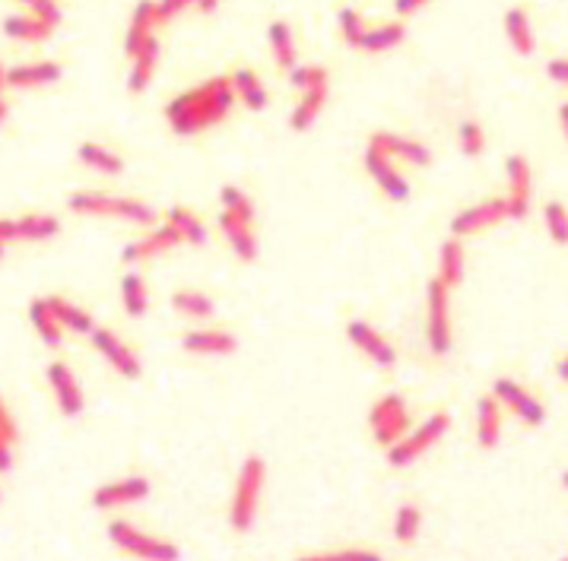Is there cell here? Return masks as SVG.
Returning <instances> with one entry per match:
<instances>
[{
    "instance_id": "1",
    "label": "cell",
    "mask_w": 568,
    "mask_h": 561,
    "mask_svg": "<svg viewBox=\"0 0 568 561\" xmlns=\"http://www.w3.org/2000/svg\"><path fill=\"white\" fill-rule=\"evenodd\" d=\"M235 102V89L229 77H213L166 105V121L178 137H194L200 130L219 124Z\"/></svg>"
},
{
    "instance_id": "2",
    "label": "cell",
    "mask_w": 568,
    "mask_h": 561,
    "mask_svg": "<svg viewBox=\"0 0 568 561\" xmlns=\"http://www.w3.org/2000/svg\"><path fill=\"white\" fill-rule=\"evenodd\" d=\"M67 207L77 216H108L121 222H134V226H156V210L150 203L134 197H112L99 191H77L67 197Z\"/></svg>"
},
{
    "instance_id": "3",
    "label": "cell",
    "mask_w": 568,
    "mask_h": 561,
    "mask_svg": "<svg viewBox=\"0 0 568 561\" xmlns=\"http://www.w3.org/2000/svg\"><path fill=\"white\" fill-rule=\"evenodd\" d=\"M264 482H267V463L261 457H248L242 463L235 479V492L229 504V527L238 533H248L254 527V517L261 508V495H264Z\"/></svg>"
},
{
    "instance_id": "4",
    "label": "cell",
    "mask_w": 568,
    "mask_h": 561,
    "mask_svg": "<svg viewBox=\"0 0 568 561\" xmlns=\"http://www.w3.org/2000/svg\"><path fill=\"white\" fill-rule=\"evenodd\" d=\"M108 539H112L121 552L134 555L140 561H181L178 546H172V542L159 539L153 533L137 530L134 523H127V520H112V523H108Z\"/></svg>"
},
{
    "instance_id": "5",
    "label": "cell",
    "mask_w": 568,
    "mask_h": 561,
    "mask_svg": "<svg viewBox=\"0 0 568 561\" xmlns=\"http://www.w3.org/2000/svg\"><path fill=\"white\" fill-rule=\"evenodd\" d=\"M448 428H451L448 413H432L426 422H419L416 428H410V432L403 435L394 447H388V463L397 466V470H400V466L416 463L419 457H423L426 451H432V447L448 435Z\"/></svg>"
},
{
    "instance_id": "6",
    "label": "cell",
    "mask_w": 568,
    "mask_h": 561,
    "mask_svg": "<svg viewBox=\"0 0 568 561\" xmlns=\"http://www.w3.org/2000/svg\"><path fill=\"white\" fill-rule=\"evenodd\" d=\"M426 343L435 355H448L454 346L451 333V289L442 279H429L426 286Z\"/></svg>"
},
{
    "instance_id": "7",
    "label": "cell",
    "mask_w": 568,
    "mask_h": 561,
    "mask_svg": "<svg viewBox=\"0 0 568 561\" xmlns=\"http://www.w3.org/2000/svg\"><path fill=\"white\" fill-rule=\"evenodd\" d=\"M369 425H372V435L381 447H394L403 435L410 432L407 400H403L400 394H384L381 400L372 403Z\"/></svg>"
},
{
    "instance_id": "8",
    "label": "cell",
    "mask_w": 568,
    "mask_h": 561,
    "mask_svg": "<svg viewBox=\"0 0 568 561\" xmlns=\"http://www.w3.org/2000/svg\"><path fill=\"white\" fill-rule=\"evenodd\" d=\"M505 181H508V219H524L534 203V168L524 156H508L505 162Z\"/></svg>"
},
{
    "instance_id": "9",
    "label": "cell",
    "mask_w": 568,
    "mask_h": 561,
    "mask_svg": "<svg viewBox=\"0 0 568 561\" xmlns=\"http://www.w3.org/2000/svg\"><path fill=\"white\" fill-rule=\"evenodd\" d=\"M505 219H508V200L505 197H486V200L473 203V207H467L464 213H457L451 219V235L467 238V235L499 226V222H505Z\"/></svg>"
},
{
    "instance_id": "10",
    "label": "cell",
    "mask_w": 568,
    "mask_h": 561,
    "mask_svg": "<svg viewBox=\"0 0 568 561\" xmlns=\"http://www.w3.org/2000/svg\"><path fill=\"white\" fill-rule=\"evenodd\" d=\"M365 172L372 175V181L381 187V194L388 200H394V203L410 200V181L397 172L394 159L384 153V149H378L375 143L365 146Z\"/></svg>"
},
{
    "instance_id": "11",
    "label": "cell",
    "mask_w": 568,
    "mask_h": 561,
    "mask_svg": "<svg viewBox=\"0 0 568 561\" xmlns=\"http://www.w3.org/2000/svg\"><path fill=\"white\" fill-rule=\"evenodd\" d=\"M492 397L499 400L502 409H508L511 416H518L524 425H543L546 422V409L543 403L530 394V390H524L518 381L511 378H499L496 384H492Z\"/></svg>"
},
{
    "instance_id": "12",
    "label": "cell",
    "mask_w": 568,
    "mask_h": 561,
    "mask_svg": "<svg viewBox=\"0 0 568 561\" xmlns=\"http://www.w3.org/2000/svg\"><path fill=\"white\" fill-rule=\"evenodd\" d=\"M89 340H93L96 352L102 355V359L112 365L118 374H124V378H140V359H137V352L127 346L118 333L112 330H102V327H93V333H89Z\"/></svg>"
},
{
    "instance_id": "13",
    "label": "cell",
    "mask_w": 568,
    "mask_h": 561,
    "mask_svg": "<svg viewBox=\"0 0 568 561\" xmlns=\"http://www.w3.org/2000/svg\"><path fill=\"white\" fill-rule=\"evenodd\" d=\"M150 492H153V485L146 476H124V479L99 485L93 492V504L102 511H115V508H127V504L143 501Z\"/></svg>"
},
{
    "instance_id": "14",
    "label": "cell",
    "mask_w": 568,
    "mask_h": 561,
    "mask_svg": "<svg viewBox=\"0 0 568 561\" xmlns=\"http://www.w3.org/2000/svg\"><path fill=\"white\" fill-rule=\"evenodd\" d=\"M346 336H350V343L365 355V359H372L375 365L391 368L397 362V349L391 346V340L378 327L365 324V321H350L346 324Z\"/></svg>"
},
{
    "instance_id": "15",
    "label": "cell",
    "mask_w": 568,
    "mask_h": 561,
    "mask_svg": "<svg viewBox=\"0 0 568 561\" xmlns=\"http://www.w3.org/2000/svg\"><path fill=\"white\" fill-rule=\"evenodd\" d=\"M48 384H51V394H54V400H58V409L64 416L73 419V416L83 413V406H86L83 387L77 381V374H73L64 362L48 365Z\"/></svg>"
},
{
    "instance_id": "16",
    "label": "cell",
    "mask_w": 568,
    "mask_h": 561,
    "mask_svg": "<svg viewBox=\"0 0 568 561\" xmlns=\"http://www.w3.org/2000/svg\"><path fill=\"white\" fill-rule=\"evenodd\" d=\"M178 245H181L178 232L166 222V226H156L153 232H146V235H140L137 241H131V245H124L121 260H124V264H140V260H150V257H159V254H169V251L178 248Z\"/></svg>"
},
{
    "instance_id": "17",
    "label": "cell",
    "mask_w": 568,
    "mask_h": 561,
    "mask_svg": "<svg viewBox=\"0 0 568 561\" xmlns=\"http://www.w3.org/2000/svg\"><path fill=\"white\" fill-rule=\"evenodd\" d=\"M378 149H384L391 159H403V162H410L416 168H426L432 162V149L426 143H419V140H410V137H397V134H388V130H378V134H372V140Z\"/></svg>"
},
{
    "instance_id": "18",
    "label": "cell",
    "mask_w": 568,
    "mask_h": 561,
    "mask_svg": "<svg viewBox=\"0 0 568 561\" xmlns=\"http://www.w3.org/2000/svg\"><path fill=\"white\" fill-rule=\"evenodd\" d=\"M219 232L226 235L229 248H232V254L238 260H245V264L258 260V235H254L251 222H242V219H235L229 213H219Z\"/></svg>"
},
{
    "instance_id": "19",
    "label": "cell",
    "mask_w": 568,
    "mask_h": 561,
    "mask_svg": "<svg viewBox=\"0 0 568 561\" xmlns=\"http://www.w3.org/2000/svg\"><path fill=\"white\" fill-rule=\"evenodd\" d=\"M159 26V16H156V0H140L134 7V16H131V26H127V35H124V51L134 54L153 39V29Z\"/></svg>"
},
{
    "instance_id": "20",
    "label": "cell",
    "mask_w": 568,
    "mask_h": 561,
    "mask_svg": "<svg viewBox=\"0 0 568 561\" xmlns=\"http://www.w3.org/2000/svg\"><path fill=\"white\" fill-rule=\"evenodd\" d=\"M505 39L515 48L521 58H530L537 51V35H534V20L524 7H511L505 13Z\"/></svg>"
},
{
    "instance_id": "21",
    "label": "cell",
    "mask_w": 568,
    "mask_h": 561,
    "mask_svg": "<svg viewBox=\"0 0 568 561\" xmlns=\"http://www.w3.org/2000/svg\"><path fill=\"white\" fill-rule=\"evenodd\" d=\"M61 80V64L54 61H35V64H20L7 70V86L13 89H42Z\"/></svg>"
},
{
    "instance_id": "22",
    "label": "cell",
    "mask_w": 568,
    "mask_h": 561,
    "mask_svg": "<svg viewBox=\"0 0 568 561\" xmlns=\"http://www.w3.org/2000/svg\"><path fill=\"white\" fill-rule=\"evenodd\" d=\"M476 441L486 451L499 447L502 441V406L496 397H480V403H476Z\"/></svg>"
},
{
    "instance_id": "23",
    "label": "cell",
    "mask_w": 568,
    "mask_h": 561,
    "mask_svg": "<svg viewBox=\"0 0 568 561\" xmlns=\"http://www.w3.org/2000/svg\"><path fill=\"white\" fill-rule=\"evenodd\" d=\"M181 346L194 355H229L238 349V340L226 330H188Z\"/></svg>"
},
{
    "instance_id": "24",
    "label": "cell",
    "mask_w": 568,
    "mask_h": 561,
    "mask_svg": "<svg viewBox=\"0 0 568 561\" xmlns=\"http://www.w3.org/2000/svg\"><path fill=\"white\" fill-rule=\"evenodd\" d=\"M464 245H461V238H445L442 241V248H438V279L454 289V286H461L464 283Z\"/></svg>"
},
{
    "instance_id": "25",
    "label": "cell",
    "mask_w": 568,
    "mask_h": 561,
    "mask_svg": "<svg viewBox=\"0 0 568 561\" xmlns=\"http://www.w3.org/2000/svg\"><path fill=\"white\" fill-rule=\"evenodd\" d=\"M29 324L32 330L39 333V340L51 349H58L64 343V327L58 324V317L51 314L48 302L45 298H35V302L29 305Z\"/></svg>"
},
{
    "instance_id": "26",
    "label": "cell",
    "mask_w": 568,
    "mask_h": 561,
    "mask_svg": "<svg viewBox=\"0 0 568 561\" xmlns=\"http://www.w3.org/2000/svg\"><path fill=\"white\" fill-rule=\"evenodd\" d=\"M131 61H134V64H131V77H127V89H131V92H143L146 86H150L153 73H156V67H159V42H156V35L134 54Z\"/></svg>"
},
{
    "instance_id": "27",
    "label": "cell",
    "mask_w": 568,
    "mask_h": 561,
    "mask_svg": "<svg viewBox=\"0 0 568 561\" xmlns=\"http://www.w3.org/2000/svg\"><path fill=\"white\" fill-rule=\"evenodd\" d=\"M48 302V308H51V314L58 317V324L64 327V330H70V333H83V336H89L93 333V317H89L83 308H77L73 302H67L64 295H48L45 298Z\"/></svg>"
},
{
    "instance_id": "28",
    "label": "cell",
    "mask_w": 568,
    "mask_h": 561,
    "mask_svg": "<svg viewBox=\"0 0 568 561\" xmlns=\"http://www.w3.org/2000/svg\"><path fill=\"white\" fill-rule=\"evenodd\" d=\"M166 222L178 232V238L185 241V245H207V229H204V222H200V216L188 207H169L166 213Z\"/></svg>"
},
{
    "instance_id": "29",
    "label": "cell",
    "mask_w": 568,
    "mask_h": 561,
    "mask_svg": "<svg viewBox=\"0 0 568 561\" xmlns=\"http://www.w3.org/2000/svg\"><path fill=\"white\" fill-rule=\"evenodd\" d=\"M4 32L16 42H45V39H51L54 26L39 20V16H32V13L29 16L16 13V16H7V20H4Z\"/></svg>"
},
{
    "instance_id": "30",
    "label": "cell",
    "mask_w": 568,
    "mask_h": 561,
    "mask_svg": "<svg viewBox=\"0 0 568 561\" xmlns=\"http://www.w3.org/2000/svg\"><path fill=\"white\" fill-rule=\"evenodd\" d=\"M232 89H235V99H242L251 111H264L267 108V89L261 83V77L254 70H235L232 73Z\"/></svg>"
},
{
    "instance_id": "31",
    "label": "cell",
    "mask_w": 568,
    "mask_h": 561,
    "mask_svg": "<svg viewBox=\"0 0 568 561\" xmlns=\"http://www.w3.org/2000/svg\"><path fill=\"white\" fill-rule=\"evenodd\" d=\"M77 159L86 168L99 172V175H121L124 172V159L118 153H112L108 146H102V143H83L77 149Z\"/></svg>"
},
{
    "instance_id": "32",
    "label": "cell",
    "mask_w": 568,
    "mask_h": 561,
    "mask_svg": "<svg viewBox=\"0 0 568 561\" xmlns=\"http://www.w3.org/2000/svg\"><path fill=\"white\" fill-rule=\"evenodd\" d=\"M403 39H407V26H403V23H384V26H375V29H365L362 39H359V48L369 51V54H381V51L397 48Z\"/></svg>"
},
{
    "instance_id": "33",
    "label": "cell",
    "mask_w": 568,
    "mask_h": 561,
    "mask_svg": "<svg viewBox=\"0 0 568 561\" xmlns=\"http://www.w3.org/2000/svg\"><path fill=\"white\" fill-rule=\"evenodd\" d=\"M324 102H327V86H318V89L302 92L299 105L292 108V115H289L292 130H308L311 124H315L318 115H321V108H324Z\"/></svg>"
},
{
    "instance_id": "34",
    "label": "cell",
    "mask_w": 568,
    "mask_h": 561,
    "mask_svg": "<svg viewBox=\"0 0 568 561\" xmlns=\"http://www.w3.org/2000/svg\"><path fill=\"white\" fill-rule=\"evenodd\" d=\"M58 232H61V222L51 213H29L23 219H16V235H20V241H48Z\"/></svg>"
},
{
    "instance_id": "35",
    "label": "cell",
    "mask_w": 568,
    "mask_h": 561,
    "mask_svg": "<svg viewBox=\"0 0 568 561\" xmlns=\"http://www.w3.org/2000/svg\"><path fill=\"white\" fill-rule=\"evenodd\" d=\"M172 308L178 314H185V317H194V321H207V317H213L216 305H213V298L204 295V292H197V289H181L172 295Z\"/></svg>"
},
{
    "instance_id": "36",
    "label": "cell",
    "mask_w": 568,
    "mask_h": 561,
    "mask_svg": "<svg viewBox=\"0 0 568 561\" xmlns=\"http://www.w3.org/2000/svg\"><path fill=\"white\" fill-rule=\"evenodd\" d=\"M270 51H273V61H277L283 70L296 67V39H292V29L286 23H270Z\"/></svg>"
},
{
    "instance_id": "37",
    "label": "cell",
    "mask_w": 568,
    "mask_h": 561,
    "mask_svg": "<svg viewBox=\"0 0 568 561\" xmlns=\"http://www.w3.org/2000/svg\"><path fill=\"white\" fill-rule=\"evenodd\" d=\"M121 302H124V311L131 317H143L146 314V305H150V292H146V283L140 273H124L121 279Z\"/></svg>"
},
{
    "instance_id": "38",
    "label": "cell",
    "mask_w": 568,
    "mask_h": 561,
    "mask_svg": "<svg viewBox=\"0 0 568 561\" xmlns=\"http://www.w3.org/2000/svg\"><path fill=\"white\" fill-rule=\"evenodd\" d=\"M219 203H223V213L242 219V222H251L254 226V200L242 191V187L226 184L223 191H219Z\"/></svg>"
},
{
    "instance_id": "39",
    "label": "cell",
    "mask_w": 568,
    "mask_h": 561,
    "mask_svg": "<svg viewBox=\"0 0 568 561\" xmlns=\"http://www.w3.org/2000/svg\"><path fill=\"white\" fill-rule=\"evenodd\" d=\"M423 530V511L416 508V504H403L394 517V539L397 542H413Z\"/></svg>"
},
{
    "instance_id": "40",
    "label": "cell",
    "mask_w": 568,
    "mask_h": 561,
    "mask_svg": "<svg viewBox=\"0 0 568 561\" xmlns=\"http://www.w3.org/2000/svg\"><path fill=\"white\" fill-rule=\"evenodd\" d=\"M543 226L549 232V238L556 241V245H568V210L562 203L549 200L543 207Z\"/></svg>"
},
{
    "instance_id": "41",
    "label": "cell",
    "mask_w": 568,
    "mask_h": 561,
    "mask_svg": "<svg viewBox=\"0 0 568 561\" xmlns=\"http://www.w3.org/2000/svg\"><path fill=\"white\" fill-rule=\"evenodd\" d=\"M327 70L321 64H305V67H292L289 70V83L296 86L299 92H308V89H318V86H327Z\"/></svg>"
},
{
    "instance_id": "42",
    "label": "cell",
    "mask_w": 568,
    "mask_h": 561,
    "mask_svg": "<svg viewBox=\"0 0 568 561\" xmlns=\"http://www.w3.org/2000/svg\"><path fill=\"white\" fill-rule=\"evenodd\" d=\"M457 146H461V153L476 159L486 149V134H483V127L476 124V121H464L461 127H457Z\"/></svg>"
},
{
    "instance_id": "43",
    "label": "cell",
    "mask_w": 568,
    "mask_h": 561,
    "mask_svg": "<svg viewBox=\"0 0 568 561\" xmlns=\"http://www.w3.org/2000/svg\"><path fill=\"white\" fill-rule=\"evenodd\" d=\"M337 26H340L343 42L350 45V48H359V39H362V32H365V23H362V16H359L353 7H343V10H340Z\"/></svg>"
},
{
    "instance_id": "44",
    "label": "cell",
    "mask_w": 568,
    "mask_h": 561,
    "mask_svg": "<svg viewBox=\"0 0 568 561\" xmlns=\"http://www.w3.org/2000/svg\"><path fill=\"white\" fill-rule=\"evenodd\" d=\"M296 561H381L378 552L369 549H340V552H318V555H302Z\"/></svg>"
},
{
    "instance_id": "45",
    "label": "cell",
    "mask_w": 568,
    "mask_h": 561,
    "mask_svg": "<svg viewBox=\"0 0 568 561\" xmlns=\"http://www.w3.org/2000/svg\"><path fill=\"white\" fill-rule=\"evenodd\" d=\"M23 4L29 7L32 16H39V20H45V23H51V26L61 23V7L54 4V0H23Z\"/></svg>"
},
{
    "instance_id": "46",
    "label": "cell",
    "mask_w": 568,
    "mask_h": 561,
    "mask_svg": "<svg viewBox=\"0 0 568 561\" xmlns=\"http://www.w3.org/2000/svg\"><path fill=\"white\" fill-rule=\"evenodd\" d=\"M188 7H194V0H156V16H159V23H169L178 13H185Z\"/></svg>"
},
{
    "instance_id": "47",
    "label": "cell",
    "mask_w": 568,
    "mask_h": 561,
    "mask_svg": "<svg viewBox=\"0 0 568 561\" xmlns=\"http://www.w3.org/2000/svg\"><path fill=\"white\" fill-rule=\"evenodd\" d=\"M0 435H4L10 444L20 441V425H16V419L10 416V409H7L4 397H0Z\"/></svg>"
},
{
    "instance_id": "48",
    "label": "cell",
    "mask_w": 568,
    "mask_h": 561,
    "mask_svg": "<svg viewBox=\"0 0 568 561\" xmlns=\"http://www.w3.org/2000/svg\"><path fill=\"white\" fill-rule=\"evenodd\" d=\"M546 77L559 83V86H568V58H556L546 64Z\"/></svg>"
},
{
    "instance_id": "49",
    "label": "cell",
    "mask_w": 568,
    "mask_h": 561,
    "mask_svg": "<svg viewBox=\"0 0 568 561\" xmlns=\"http://www.w3.org/2000/svg\"><path fill=\"white\" fill-rule=\"evenodd\" d=\"M429 4V0H394V10L397 16H413Z\"/></svg>"
},
{
    "instance_id": "50",
    "label": "cell",
    "mask_w": 568,
    "mask_h": 561,
    "mask_svg": "<svg viewBox=\"0 0 568 561\" xmlns=\"http://www.w3.org/2000/svg\"><path fill=\"white\" fill-rule=\"evenodd\" d=\"M10 241H20V235H16V219H0V245H10Z\"/></svg>"
},
{
    "instance_id": "51",
    "label": "cell",
    "mask_w": 568,
    "mask_h": 561,
    "mask_svg": "<svg viewBox=\"0 0 568 561\" xmlns=\"http://www.w3.org/2000/svg\"><path fill=\"white\" fill-rule=\"evenodd\" d=\"M10 466H13V444L0 435V473H7Z\"/></svg>"
},
{
    "instance_id": "52",
    "label": "cell",
    "mask_w": 568,
    "mask_h": 561,
    "mask_svg": "<svg viewBox=\"0 0 568 561\" xmlns=\"http://www.w3.org/2000/svg\"><path fill=\"white\" fill-rule=\"evenodd\" d=\"M194 7H197L200 13H213V10L219 7V0H194Z\"/></svg>"
},
{
    "instance_id": "53",
    "label": "cell",
    "mask_w": 568,
    "mask_h": 561,
    "mask_svg": "<svg viewBox=\"0 0 568 561\" xmlns=\"http://www.w3.org/2000/svg\"><path fill=\"white\" fill-rule=\"evenodd\" d=\"M556 374H559V381H565L568 384V352L559 359V365H556Z\"/></svg>"
},
{
    "instance_id": "54",
    "label": "cell",
    "mask_w": 568,
    "mask_h": 561,
    "mask_svg": "<svg viewBox=\"0 0 568 561\" xmlns=\"http://www.w3.org/2000/svg\"><path fill=\"white\" fill-rule=\"evenodd\" d=\"M559 124H562L565 137H568V102H562V105H559Z\"/></svg>"
},
{
    "instance_id": "55",
    "label": "cell",
    "mask_w": 568,
    "mask_h": 561,
    "mask_svg": "<svg viewBox=\"0 0 568 561\" xmlns=\"http://www.w3.org/2000/svg\"><path fill=\"white\" fill-rule=\"evenodd\" d=\"M4 89H7V70L0 67V99H4Z\"/></svg>"
},
{
    "instance_id": "56",
    "label": "cell",
    "mask_w": 568,
    "mask_h": 561,
    "mask_svg": "<svg viewBox=\"0 0 568 561\" xmlns=\"http://www.w3.org/2000/svg\"><path fill=\"white\" fill-rule=\"evenodd\" d=\"M7 121V105H4V99H0V124Z\"/></svg>"
},
{
    "instance_id": "57",
    "label": "cell",
    "mask_w": 568,
    "mask_h": 561,
    "mask_svg": "<svg viewBox=\"0 0 568 561\" xmlns=\"http://www.w3.org/2000/svg\"><path fill=\"white\" fill-rule=\"evenodd\" d=\"M562 485H565V489H568V470L562 473Z\"/></svg>"
},
{
    "instance_id": "58",
    "label": "cell",
    "mask_w": 568,
    "mask_h": 561,
    "mask_svg": "<svg viewBox=\"0 0 568 561\" xmlns=\"http://www.w3.org/2000/svg\"><path fill=\"white\" fill-rule=\"evenodd\" d=\"M4 248H7V245H0V257H4Z\"/></svg>"
},
{
    "instance_id": "59",
    "label": "cell",
    "mask_w": 568,
    "mask_h": 561,
    "mask_svg": "<svg viewBox=\"0 0 568 561\" xmlns=\"http://www.w3.org/2000/svg\"><path fill=\"white\" fill-rule=\"evenodd\" d=\"M562 561H568V555H565V558H562Z\"/></svg>"
}]
</instances>
